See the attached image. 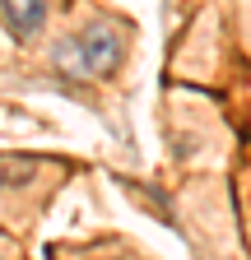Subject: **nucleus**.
Listing matches in <instances>:
<instances>
[{
	"mask_svg": "<svg viewBox=\"0 0 251 260\" xmlns=\"http://www.w3.org/2000/svg\"><path fill=\"white\" fill-rule=\"evenodd\" d=\"M38 168V162L33 158H5V153H0V190H10V186H19L28 172H33Z\"/></svg>",
	"mask_w": 251,
	"mask_h": 260,
	"instance_id": "7ed1b4c3",
	"label": "nucleus"
},
{
	"mask_svg": "<svg viewBox=\"0 0 251 260\" xmlns=\"http://www.w3.org/2000/svg\"><path fill=\"white\" fill-rule=\"evenodd\" d=\"M0 19L14 38H38L47 28V0H0Z\"/></svg>",
	"mask_w": 251,
	"mask_h": 260,
	"instance_id": "f03ea898",
	"label": "nucleus"
},
{
	"mask_svg": "<svg viewBox=\"0 0 251 260\" xmlns=\"http://www.w3.org/2000/svg\"><path fill=\"white\" fill-rule=\"evenodd\" d=\"M125 56V38L121 28L112 23H93V28H79L70 32L66 42L56 47V65L75 79H88V75H112Z\"/></svg>",
	"mask_w": 251,
	"mask_h": 260,
	"instance_id": "f257e3e1",
	"label": "nucleus"
}]
</instances>
